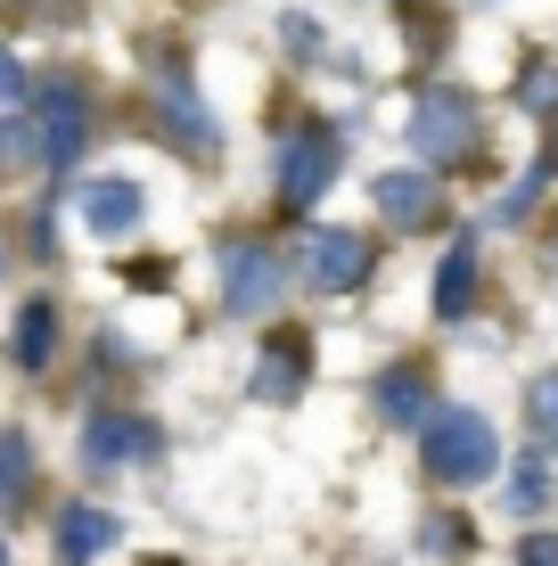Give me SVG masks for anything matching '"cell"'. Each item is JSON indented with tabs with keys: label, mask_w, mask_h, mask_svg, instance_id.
Returning <instances> with one entry per match:
<instances>
[{
	"label": "cell",
	"mask_w": 558,
	"mask_h": 566,
	"mask_svg": "<svg viewBox=\"0 0 558 566\" xmlns=\"http://www.w3.org/2000/svg\"><path fill=\"white\" fill-rule=\"evenodd\" d=\"M419 460H428V476L444 484H485L493 468H502V436H493L485 411H435L428 427H419Z\"/></svg>",
	"instance_id": "obj_1"
},
{
	"label": "cell",
	"mask_w": 558,
	"mask_h": 566,
	"mask_svg": "<svg viewBox=\"0 0 558 566\" xmlns=\"http://www.w3.org/2000/svg\"><path fill=\"white\" fill-rule=\"evenodd\" d=\"M476 140H485V115H476L468 91H419V107H411L419 165H460V156H476Z\"/></svg>",
	"instance_id": "obj_2"
},
{
	"label": "cell",
	"mask_w": 558,
	"mask_h": 566,
	"mask_svg": "<svg viewBox=\"0 0 558 566\" xmlns=\"http://www.w3.org/2000/svg\"><path fill=\"white\" fill-rule=\"evenodd\" d=\"M214 271H222V312H239V321H255V312H272L287 296V263L255 239H230L214 255Z\"/></svg>",
	"instance_id": "obj_3"
},
{
	"label": "cell",
	"mask_w": 558,
	"mask_h": 566,
	"mask_svg": "<svg viewBox=\"0 0 558 566\" xmlns=\"http://www.w3.org/2000/svg\"><path fill=\"white\" fill-rule=\"evenodd\" d=\"M329 181H337V132H287L280 140V206L304 213Z\"/></svg>",
	"instance_id": "obj_4"
},
{
	"label": "cell",
	"mask_w": 558,
	"mask_h": 566,
	"mask_svg": "<svg viewBox=\"0 0 558 566\" xmlns=\"http://www.w3.org/2000/svg\"><path fill=\"white\" fill-rule=\"evenodd\" d=\"M33 124H42V165L50 172H66L74 156H83V140H91V107H83L74 83H50L42 107H33Z\"/></svg>",
	"instance_id": "obj_5"
},
{
	"label": "cell",
	"mask_w": 558,
	"mask_h": 566,
	"mask_svg": "<svg viewBox=\"0 0 558 566\" xmlns=\"http://www.w3.org/2000/svg\"><path fill=\"white\" fill-rule=\"evenodd\" d=\"M304 271H313V287H361L370 280V239H354V230H313V247H304Z\"/></svg>",
	"instance_id": "obj_6"
},
{
	"label": "cell",
	"mask_w": 558,
	"mask_h": 566,
	"mask_svg": "<svg viewBox=\"0 0 558 566\" xmlns=\"http://www.w3.org/2000/svg\"><path fill=\"white\" fill-rule=\"evenodd\" d=\"M124 460H157V427L148 419H91L83 427V468H124Z\"/></svg>",
	"instance_id": "obj_7"
},
{
	"label": "cell",
	"mask_w": 558,
	"mask_h": 566,
	"mask_svg": "<svg viewBox=\"0 0 558 566\" xmlns=\"http://www.w3.org/2000/svg\"><path fill=\"white\" fill-rule=\"evenodd\" d=\"M74 213H83V230H91V239H124V230H140L148 198H140L131 181H91V189H83V206H74Z\"/></svg>",
	"instance_id": "obj_8"
},
{
	"label": "cell",
	"mask_w": 558,
	"mask_h": 566,
	"mask_svg": "<svg viewBox=\"0 0 558 566\" xmlns=\"http://www.w3.org/2000/svg\"><path fill=\"white\" fill-rule=\"evenodd\" d=\"M378 213L387 222H402V230H419V222H435V181L428 172H378Z\"/></svg>",
	"instance_id": "obj_9"
},
{
	"label": "cell",
	"mask_w": 558,
	"mask_h": 566,
	"mask_svg": "<svg viewBox=\"0 0 558 566\" xmlns=\"http://www.w3.org/2000/svg\"><path fill=\"white\" fill-rule=\"evenodd\" d=\"M378 411H387L402 436H419V427L435 419V395H428V378H419V369H387V378H378Z\"/></svg>",
	"instance_id": "obj_10"
},
{
	"label": "cell",
	"mask_w": 558,
	"mask_h": 566,
	"mask_svg": "<svg viewBox=\"0 0 558 566\" xmlns=\"http://www.w3.org/2000/svg\"><path fill=\"white\" fill-rule=\"evenodd\" d=\"M157 115H165V132H172L181 148H206V140H214V124H206L198 91H189L181 74H165V83H157Z\"/></svg>",
	"instance_id": "obj_11"
},
{
	"label": "cell",
	"mask_w": 558,
	"mask_h": 566,
	"mask_svg": "<svg viewBox=\"0 0 558 566\" xmlns=\"http://www.w3.org/2000/svg\"><path fill=\"white\" fill-rule=\"evenodd\" d=\"M115 534H124V525H115L107 510H66V517H57V558H66V566H83V558L115 551Z\"/></svg>",
	"instance_id": "obj_12"
},
{
	"label": "cell",
	"mask_w": 558,
	"mask_h": 566,
	"mask_svg": "<svg viewBox=\"0 0 558 566\" xmlns=\"http://www.w3.org/2000/svg\"><path fill=\"white\" fill-rule=\"evenodd\" d=\"M9 354H17V369H50V354H57V312H50V304H25V312H17Z\"/></svg>",
	"instance_id": "obj_13"
},
{
	"label": "cell",
	"mask_w": 558,
	"mask_h": 566,
	"mask_svg": "<svg viewBox=\"0 0 558 566\" xmlns=\"http://www.w3.org/2000/svg\"><path fill=\"white\" fill-rule=\"evenodd\" d=\"M296 395H304V345L287 337L255 361V402H296Z\"/></svg>",
	"instance_id": "obj_14"
},
{
	"label": "cell",
	"mask_w": 558,
	"mask_h": 566,
	"mask_svg": "<svg viewBox=\"0 0 558 566\" xmlns=\"http://www.w3.org/2000/svg\"><path fill=\"white\" fill-rule=\"evenodd\" d=\"M468 296H476V247L460 239L452 255H444V271H435V312H444V321H460V312H468Z\"/></svg>",
	"instance_id": "obj_15"
},
{
	"label": "cell",
	"mask_w": 558,
	"mask_h": 566,
	"mask_svg": "<svg viewBox=\"0 0 558 566\" xmlns=\"http://www.w3.org/2000/svg\"><path fill=\"white\" fill-rule=\"evenodd\" d=\"M543 501H550V460L534 452V460H517V476H509V501H502V510H509V517H534Z\"/></svg>",
	"instance_id": "obj_16"
},
{
	"label": "cell",
	"mask_w": 558,
	"mask_h": 566,
	"mask_svg": "<svg viewBox=\"0 0 558 566\" xmlns=\"http://www.w3.org/2000/svg\"><path fill=\"white\" fill-rule=\"evenodd\" d=\"M25 165H42V124L0 115V172H25Z\"/></svg>",
	"instance_id": "obj_17"
},
{
	"label": "cell",
	"mask_w": 558,
	"mask_h": 566,
	"mask_svg": "<svg viewBox=\"0 0 558 566\" xmlns=\"http://www.w3.org/2000/svg\"><path fill=\"white\" fill-rule=\"evenodd\" d=\"M33 484V443L25 436H0V510H17Z\"/></svg>",
	"instance_id": "obj_18"
},
{
	"label": "cell",
	"mask_w": 558,
	"mask_h": 566,
	"mask_svg": "<svg viewBox=\"0 0 558 566\" xmlns=\"http://www.w3.org/2000/svg\"><path fill=\"white\" fill-rule=\"evenodd\" d=\"M534 427H543V443H558V378L534 386Z\"/></svg>",
	"instance_id": "obj_19"
},
{
	"label": "cell",
	"mask_w": 558,
	"mask_h": 566,
	"mask_svg": "<svg viewBox=\"0 0 558 566\" xmlns=\"http://www.w3.org/2000/svg\"><path fill=\"white\" fill-rule=\"evenodd\" d=\"M0 99L25 107V74H17V57H9V50H0Z\"/></svg>",
	"instance_id": "obj_20"
},
{
	"label": "cell",
	"mask_w": 558,
	"mask_h": 566,
	"mask_svg": "<svg viewBox=\"0 0 558 566\" xmlns=\"http://www.w3.org/2000/svg\"><path fill=\"white\" fill-rule=\"evenodd\" d=\"M517 566H558V534H534L526 551H517Z\"/></svg>",
	"instance_id": "obj_21"
},
{
	"label": "cell",
	"mask_w": 558,
	"mask_h": 566,
	"mask_svg": "<svg viewBox=\"0 0 558 566\" xmlns=\"http://www.w3.org/2000/svg\"><path fill=\"white\" fill-rule=\"evenodd\" d=\"M543 99H558V74L534 66V74H526V107H543Z\"/></svg>",
	"instance_id": "obj_22"
},
{
	"label": "cell",
	"mask_w": 558,
	"mask_h": 566,
	"mask_svg": "<svg viewBox=\"0 0 558 566\" xmlns=\"http://www.w3.org/2000/svg\"><path fill=\"white\" fill-rule=\"evenodd\" d=\"M543 165H550V172H558V140H550V156H543Z\"/></svg>",
	"instance_id": "obj_23"
},
{
	"label": "cell",
	"mask_w": 558,
	"mask_h": 566,
	"mask_svg": "<svg viewBox=\"0 0 558 566\" xmlns=\"http://www.w3.org/2000/svg\"><path fill=\"white\" fill-rule=\"evenodd\" d=\"M0 566H9V551H0Z\"/></svg>",
	"instance_id": "obj_24"
}]
</instances>
